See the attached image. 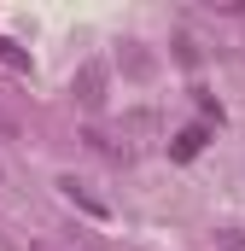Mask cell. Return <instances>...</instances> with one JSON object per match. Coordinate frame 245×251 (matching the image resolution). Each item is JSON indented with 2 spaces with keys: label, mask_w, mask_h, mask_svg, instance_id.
<instances>
[{
  "label": "cell",
  "mask_w": 245,
  "mask_h": 251,
  "mask_svg": "<svg viewBox=\"0 0 245 251\" xmlns=\"http://www.w3.org/2000/svg\"><path fill=\"white\" fill-rule=\"evenodd\" d=\"M53 187H59L64 199H70V204L82 210V216H94V222H105V216H111V204H105L99 193H88V181H76V176H59Z\"/></svg>",
  "instance_id": "1"
},
{
  "label": "cell",
  "mask_w": 245,
  "mask_h": 251,
  "mask_svg": "<svg viewBox=\"0 0 245 251\" xmlns=\"http://www.w3.org/2000/svg\"><path fill=\"white\" fill-rule=\"evenodd\" d=\"M70 94H76L88 111H99V105H105V64H99V59L82 64V70H76V82H70Z\"/></svg>",
  "instance_id": "2"
},
{
  "label": "cell",
  "mask_w": 245,
  "mask_h": 251,
  "mask_svg": "<svg viewBox=\"0 0 245 251\" xmlns=\"http://www.w3.org/2000/svg\"><path fill=\"white\" fill-rule=\"evenodd\" d=\"M204 146H210V128H204V123H187V128H175V140H170V158L187 164V158H198Z\"/></svg>",
  "instance_id": "3"
},
{
  "label": "cell",
  "mask_w": 245,
  "mask_h": 251,
  "mask_svg": "<svg viewBox=\"0 0 245 251\" xmlns=\"http://www.w3.org/2000/svg\"><path fill=\"white\" fill-rule=\"evenodd\" d=\"M0 70H12V76H29V70H35V59H29L18 41H0Z\"/></svg>",
  "instance_id": "4"
},
{
  "label": "cell",
  "mask_w": 245,
  "mask_h": 251,
  "mask_svg": "<svg viewBox=\"0 0 245 251\" xmlns=\"http://www.w3.org/2000/svg\"><path fill=\"white\" fill-rule=\"evenodd\" d=\"M216 251H245V234L240 228H216Z\"/></svg>",
  "instance_id": "5"
},
{
  "label": "cell",
  "mask_w": 245,
  "mask_h": 251,
  "mask_svg": "<svg viewBox=\"0 0 245 251\" xmlns=\"http://www.w3.org/2000/svg\"><path fill=\"white\" fill-rule=\"evenodd\" d=\"M198 111H204L210 123H222V100H216V94H204V88H198Z\"/></svg>",
  "instance_id": "6"
},
{
  "label": "cell",
  "mask_w": 245,
  "mask_h": 251,
  "mask_svg": "<svg viewBox=\"0 0 245 251\" xmlns=\"http://www.w3.org/2000/svg\"><path fill=\"white\" fill-rule=\"evenodd\" d=\"M29 251H59V246H29Z\"/></svg>",
  "instance_id": "7"
},
{
  "label": "cell",
  "mask_w": 245,
  "mask_h": 251,
  "mask_svg": "<svg viewBox=\"0 0 245 251\" xmlns=\"http://www.w3.org/2000/svg\"><path fill=\"white\" fill-rule=\"evenodd\" d=\"M0 181H6V170H0Z\"/></svg>",
  "instance_id": "8"
}]
</instances>
